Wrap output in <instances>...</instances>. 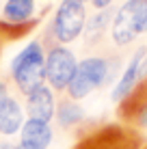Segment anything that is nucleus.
<instances>
[{
  "instance_id": "14",
  "label": "nucleus",
  "mask_w": 147,
  "mask_h": 149,
  "mask_svg": "<svg viewBox=\"0 0 147 149\" xmlns=\"http://www.w3.org/2000/svg\"><path fill=\"white\" fill-rule=\"evenodd\" d=\"M113 15H115L113 9H104V11H95L87 19L84 37H87V43L89 45H98L104 37H108L110 24H113Z\"/></svg>"
},
{
  "instance_id": "19",
  "label": "nucleus",
  "mask_w": 147,
  "mask_h": 149,
  "mask_svg": "<svg viewBox=\"0 0 147 149\" xmlns=\"http://www.w3.org/2000/svg\"><path fill=\"white\" fill-rule=\"evenodd\" d=\"M139 149H147V141H141V147Z\"/></svg>"
},
{
  "instance_id": "13",
  "label": "nucleus",
  "mask_w": 147,
  "mask_h": 149,
  "mask_svg": "<svg viewBox=\"0 0 147 149\" xmlns=\"http://www.w3.org/2000/svg\"><path fill=\"white\" fill-rule=\"evenodd\" d=\"M54 119H56L59 127L63 130H74L80 123H84L87 119V110L80 102L69 100V97H63V100L56 102V112H54Z\"/></svg>"
},
{
  "instance_id": "9",
  "label": "nucleus",
  "mask_w": 147,
  "mask_h": 149,
  "mask_svg": "<svg viewBox=\"0 0 147 149\" xmlns=\"http://www.w3.org/2000/svg\"><path fill=\"white\" fill-rule=\"evenodd\" d=\"M24 112H26V119L52 123L56 112V93L48 84L37 86L28 95H24Z\"/></svg>"
},
{
  "instance_id": "4",
  "label": "nucleus",
  "mask_w": 147,
  "mask_h": 149,
  "mask_svg": "<svg viewBox=\"0 0 147 149\" xmlns=\"http://www.w3.org/2000/svg\"><path fill=\"white\" fill-rule=\"evenodd\" d=\"M147 33V0H125L113 15L110 41L117 48H125Z\"/></svg>"
},
{
  "instance_id": "15",
  "label": "nucleus",
  "mask_w": 147,
  "mask_h": 149,
  "mask_svg": "<svg viewBox=\"0 0 147 149\" xmlns=\"http://www.w3.org/2000/svg\"><path fill=\"white\" fill-rule=\"evenodd\" d=\"M87 2L95 9V11H104V9H110V7H113L115 0H87Z\"/></svg>"
},
{
  "instance_id": "7",
  "label": "nucleus",
  "mask_w": 147,
  "mask_h": 149,
  "mask_svg": "<svg viewBox=\"0 0 147 149\" xmlns=\"http://www.w3.org/2000/svg\"><path fill=\"white\" fill-rule=\"evenodd\" d=\"M145 78H147V48H139L130 56V61L125 63L119 80L115 82L110 100H113L115 104H121Z\"/></svg>"
},
{
  "instance_id": "20",
  "label": "nucleus",
  "mask_w": 147,
  "mask_h": 149,
  "mask_svg": "<svg viewBox=\"0 0 147 149\" xmlns=\"http://www.w3.org/2000/svg\"><path fill=\"white\" fill-rule=\"evenodd\" d=\"M2 45H4V43H2V39H0V52H2Z\"/></svg>"
},
{
  "instance_id": "6",
  "label": "nucleus",
  "mask_w": 147,
  "mask_h": 149,
  "mask_svg": "<svg viewBox=\"0 0 147 149\" xmlns=\"http://www.w3.org/2000/svg\"><path fill=\"white\" fill-rule=\"evenodd\" d=\"M141 136L139 132L125 125H104L93 130L91 134L80 138L74 149H139Z\"/></svg>"
},
{
  "instance_id": "16",
  "label": "nucleus",
  "mask_w": 147,
  "mask_h": 149,
  "mask_svg": "<svg viewBox=\"0 0 147 149\" xmlns=\"http://www.w3.org/2000/svg\"><path fill=\"white\" fill-rule=\"evenodd\" d=\"M9 95V82L7 80H0V102Z\"/></svg>"
},
{
  "instance_id": "8",
  "label": "nucleus",
  "mask_w": 147,
  "mask_h": 149,
  "mask_svg": "<svg viewBox=\"0 0 147 149\" xmlns=\"http://www.w3.org/2000/svg\"><path fill=\"white\" fill-rule=\"evenodd\" d=\"M117 117L125 127L134 132L147 130V78L121 104H117Z\"/></svg>"
},
{
  "instance_id": "12",
  "label": "nucleus",
  "mask_w": 147,
  "mask_h": 149,
  "mask_svg": "<svg viewBox=\"0 0 147 149\" xmlns=\"http://www.w3.org/2000/svg\"><path fill=\"white\" fill-rule=\"evenodd\" d=\"M54 130L50 123L37 121V119H26L20 130V143L33 147V149H48L52 145Z\"/></svg>"
},
{
  "instance_id": "11",
  "label": "nucleus",
  "mask_w": 147,
  "mask_h": 149,
  "mask_svg": "<svg viewBox=\"0 0 147 149\" xmlns=\"http://www.w3.org/2000/svg\"><path fill=\"white\" fill-rule=\"evenodd\" d=\"M24 121H26V112H24V106L20 104V100L15 95L9 93L0 102V136L9 138L20 134Z\"/></svg>"
},
{
  "instance_id": "2",
  "label": "nucleus",
  "mask_w": 147,
  "mask_h": 149,
  "mask_svg": "<svg viewBox=\"0 0 147 149\" xmlns=\"http://www.w3.org/2000/svg\"><path fill=\"white\" fill-rule=\"evenodd\" d=\"M119 61L108 58V56H84L82 61H78V67L72 82L67 86V97L69 100H84L91 93H95L98 89L106 86L108 82H113L115 74H117Z\"/></svg>"
},
{
  "instance_id": "17",
  "label": "nucleus",
  "mask_w": 147,
  "mask_h": 149,
  "mask_svg": "<svg viewBox=\"0 0 147 149\" xmlns=\"http://www.w3.org/2000/svg\"><path fill=\"white\" fill-rule=\"evenodd\" d=\"M0 149H15V143H11L9 138H2L0 141Z\"/></svg>"
},
{
  "instance_id": "18",
  "label": "nucleus",
  "mask_w": 147,
  "mask_h": 149,
  "mask_svg": "<svg viewBox=\"0 0 147 149\" xmlns=\"http://www.w3.org/2000/svg\"><path fill=\"white\" fill-rule=\"evenodd\" d=\"M15 149H33V147H28V145H24V143H15Z\"/></svg>"
},
{
  "instance_id": "3",
  "label": "nucleus",
  "mask_w": 147,
  "mask_h": 149,
  "mask_svg": "<svg viewBox=\"0 0 147 149\" xmlns=\"http://www.w3.org/2000/svg\"><path fill=\"white\" fill-rule=\"evenodd\" d=\"M87 0H61L52 19H50L48 33L43 37V43H59V45H69L76 39L84 35L87 26Z\"/></svg>"
},
{
  "instance_id": "1",
  "label": "nucleus",
  "mask_w": 147,
  "mask_h": 149,
  "mask_svg": "<svg viewBox=\"0 0 147 149\" xmlns=\"http://www.w3.org/2000/svg\"><path fill=\"white\" fill-rule=\"evenodd\" d=\"M9 78L17 93L28 95L37 86L45 84V43L43 39H33L11 58Z\"/></svg>"
},
{
  "instance_id": "5",
  "label": "nucleus",
  "mask_w": 147,
  "mask_h": 149,
  "mask_svg": "<svg viewBox=\"0 0 147 149\" xmlns=\"http://www.w3.org/2000/svg\"><path fill=\"white\" fill-rule=\"evenodd\" d=\"M76 67H78V58L69 50V45H59L50 43L45 48V84L54 91V93H65L72 82Z\"/></svg>"
},
{
  "instance_id": "10",
  "label": "nucleus",
  "mask_w": 147,
  "mask_h": 149,
  "mask_svg": "<svg viewBox=\"0 0 147 149\" xmlns=\"http://www.w3.org/2000/svg\"><path fill=\"white\" fill-rule=\"evenodd\" d=\"M2 26H37V0H4L0 4Z\"/></svg>"
}]
</instances>
